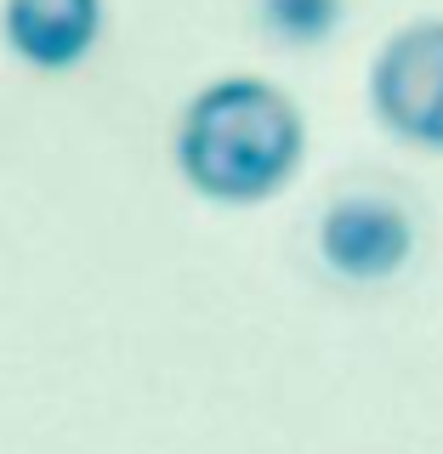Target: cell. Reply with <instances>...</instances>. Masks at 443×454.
I'll use <instances>...</instances> for the list:
<instances>
[{"instance_id":"277c9868","label":"cell","mask_w":443,"mask_h":454,"mask_svg":"<svg viewBox=\"0 0 443 454\" xmlns=\"http://www.w3.org/2000/svg\"><path fill=\"white\" fill-rule=\"evenodd\" d=\"M0 35L28 68H75L103 35V0H6Z\"/></svg>"},{"instance_id":"5b68a950","label":"cell","mask_w":443,"mask_h":454,"mask_svg":"<svg viewBox=\"0 0 443 454\" xmlns=\"http://www.w3.org/2000/svg\"><path fill=\"white\" fill-rule=\"evenodd\" d=\"M262 23L290 46H319L341 23V0H262Z\"/></svg>"},{"instance_id":"7a4b0ae2","label":"cell","mask_w":443,"mask_h":454,"mask_svg":"<svg viewBox=\"0 0 443 454\" xmlns=\"http://www.w3.org/2000/svg\"><path fill=\"white\" fill-rule=\"evenodd\" d=\"M369 103L404 142L443 148V23H409L376 51Z\"/></svg>"},{"instance_id":"6da1fadb","label":"cell","mask_w":443,"mask_h":454,"mask_svg":"<svg viewBox=\"0 0 443 454\" xmlns=\"http://www.w3.org/2000/svg\"><path fill=\"white\" fill-rule=\"evenodd\" d=\"M302 114L279 85L227 74L194 91L177 120V170L217 205H256L279 193L302 165Z\"/></svg>"},{"instance_id":"3957f363","label":"cell","mask_w":443,"mask_h":454,"mask_svg":"<svg viewBox=\"0 0 443 454\" xmlns=\"http://www.w3.org/2000/svg\"><path fill=\"white\" fill-rule=\"evenodd\" d=\"M409 250H415V222L392 199H376V193L336 199L319 222V255L341 278H359V284L392 278L409 262Z\"/></svg>"}]
</instances>
